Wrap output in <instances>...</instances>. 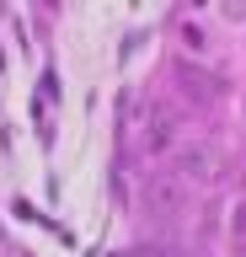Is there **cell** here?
<instances>
[{
  "instance_id": "obj_1",
  "label": "cell",
  "mask_w": 246,
  "mask_h": 257,
  "mask_svg": "<svg viewBox=\"0 0 246 257\" xmlns=\"http://www.w3.org/2000/svg\"><path fill=\"white\" fill-rule=\"evenodd\" d=\"M214 166H219V150H214L209 140H193L177 150V166L171 172L182 177V182H214Z\"/></svg>"
},
{
  "instance_id": "obj_2",
  "label": "cell",
  "mask_w": 246,
  "mask_h": 257,
  "mask_svg": "<svg viewBox=\"0 0 246 257\" xmlns=\"http://www.w3.org/2000/svg\"><path fill=\"white\" fill-rule=\"evenodd\" d=\"M182 198H187V182H182L177 172H161V177H150V209L161 214V220H171L182 209Z\"/></svg>"
},
{
  "instance_id": "obj_3",
  "label": "cell",
  "mask_w": 246,
  "mask_h": 257,
  "mask_svg": "<svg viewBox=\"0 0 246 257\" xmlns=\"http://www.w3.org/2000/svg\"><path fill=\"white\" fill-rule=\"evenodd\" d=\"M182 80H187V96H193V102H203V96H214V80L203 75V70H187V64H182Z\"/></svg>"
},
{
  "instance_id": "obj_4",
  "label": "cell",
  "mask_w": 246,
  "mask_h": 257,
  "mask_svg": "<svg viewBox=\"0 0 246 257\" xmlns=\"http://www.w3.org/2000/svg\"><path fill=\"white\" fill-rule=\"evenodd\" d=\"M134 257H171V252H161V246H139Z\"/></svg>"
}]
</instances>
